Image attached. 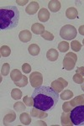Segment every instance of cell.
<instances>
[{
    "label": "cell",
    "instance_id": "cell-1",
    "mask_svg": "<svg viewBox=\"0 0 84 126\" xmlns=\"http://www.w3.org/2000/svg\"><path fill=\"white\" fill-rule=\"evenodd\" d=\"M59 97L58 93L51 87H36L32 94L34 108L43 112L52 110L58 103Z\"/></svg>",
    "mask_w": 84,
    "mask_h": 126
},
{
    "label": "cell",
    "instance_id": "cell-2",
    "mask_svg": "<svg viewBox=\"0 0 84 126\" xmlns=\"http://www.w3.org/2000/svg\"><path fill=\"white\" fill-rule=\"evenodd\" d=\"M19 11L15 6H4L0 9V29L9 30L19 24Z\"/></svg>",
    "mask_w": 84,
    "mask_h": 126
},
{
    "label": "cell",
    "instance_id": "cell-3",
    "mask_svg": "<svg viewBox=\"0 0 84 126\" xmlns=\"http://www.w3.org/2000/svg\"><path fill=\"white\" fill-rule=\"evenodd\" d=\"M70 119L74 125H84V105H79L71 109Z\"/></svg>",
    "mask_w": 84,
    "mask_h": 126
},
{
    "label": "cell",
    "instance_id": "cell-4",
    "mask_svg": "<svg viewBox=\"0 0 84 126\" xmlns=\"http://www.w3.org/2000/svg\"><path fill=\"white\" fill-rule=\"evenodd\" d=\"M77 34V30L73 25L67 24L64 25L60 30V36L62 39L67 40H71L76 38Z\"/></svg>",
    "mask_w": 84,
    "mask_h": 126
},
{
    "label": "cell",
    "instance_id": "cell-5",
    "mask_svg": "<svg viewBox=\"0 0 84 126\" xmlns=\"http://www.w3.org/2000/svg\"><path fill=\"white\" fill-rule=\"evenodd\" d=\"M77 56L74 53H67L63 61V67L67 71H71L74 68Z\"/></svg>",
    "mask_w": 84,
    "mask_h": 126
},
{
    "label": "cell",
    "instance_id": "cell-6",
    "mask_svg": "<svg viewBox=\"0 0 84 126\" xmlns=\"http://www.w3.org/2000/svg\"><path fill=\"white\" fill-rule=\"evenodd\" d=\"M30 85H31L33 87H34V88L40 87L43 83L42 74L38 72H32L30 77Z\"/></svg>",
    "mask_w": 84,
    "mask_h": 126
},
{
    "label": "cell",
    "instance_id": "cell-7",
    "mask_svg": "<svg viewBox=\"0 0 84 126\" xmlns=\"http://www.w3.org/2000/svg\"><path fill=\"white\" fill-rule=\"evenodd\" d=\"M39 8H40V5L37 2L35 1H32L29 3V5L26 7L25 9V12L30 15H33L34 14L37 13V11L39 10Z\"/></svg>",
    "mask_w": 84,
    "mask_h": 126
},
{
    "label": "cell",
    "instance_id": "cell-8",
    "mask_svg": "<svg viewBox=\"0 0 84 126\" xmlns=\"http://www.w3.org/2000/svg\"><path fill=\"white\" fill-rule=\"evenodd\" d=\"M67 85H68V83H67V81H65L64 79L61 78V83H60V80H59V79L56 81H54L51 84V87L54 88L57 93H60L62 91V89L64 88V87L67 86Z\"/></svg>",
    "mask_w": 84,
    "mask_h": 126
},
{
    "label": "cell",
    "instance_id": "cell-9",
    "mask_svg": "<svg viewBox=\"0 0 84 126\" xmlns=\"http://www.w3.org/2000/svg\"><path fill=\"white\" fill-rule=\"evenodd\" d=\"M19 38L20 40V41L24 42V43H26V42L30 41V40L32 39V34L30 30H22L20 31V33L19 34Z\"/></svg>",
    "mask_w": 84,
    "mask_h": 126
},
{
    "label": "cell",
    "instance_id": "cell-10",
    "mask_svg": "<svg viewBox=\"0 0 84 126\" xmlns=\"http://www.w3.org/2000/svg\"><path fill=\"white\" fill-rule=\"evenodd\" d=\"M38 19L40 22L48 21L49 19H50V12L45 8L40 9V11L38 13Z\"/></svg>",
    "mask_w": 84,
    "mask_h": 126
},
{
    "label": "cell",
    "instance_id": "cell-11",
    "mask_svg": "<svg viewBox=\"0 0 84 126\" xmlns=\"http://www.w3.org/2000/svg\"><path fill=\"white\" fill-rule=\"evenodd\" d=\"M48 8L53 13L58 12L61 9V3L57 0H51L48 3Z\"/></svg>",
    "mask_w": 84,
    "mask_h": 126
},
{
    "label": "cell",
    "instance_id": "cell-12",
    "mask_svg": "<svg viewBox=\"0 0 84 126\" xmlns=\"http://www.w3.org/2000/svg\"><path fill=\"white\" fill-rule=\"evenodd\" d=\"M66 16L67 17V19H74L76 18H77L78 16V12L77 9H76L74 7L68 8L66 11Z\"/></svg>",
    "mask_w": 84,
    "mask_h": 126
},
{
    "label": "cell",
    "instance_id": "cell-13",
    "mask_svg": "<svg viewBox=\"0 0 84 126\" xmlns=\"http://www.w3.org/2000/svg\"><path fill=\"white\" fill-rule=\"evenodd\" d=\"M58 56H59L58 51H57L56 49H53V48L50 49L46 53V57L49 61H50V62H55V61H56Z\"/></svg>",
    "mask_w": 84,
    "mask_h": 126
},
{
    "label": "cell",
    "instance_id": "cell-14",
    "mask_svg": "<svg viewBox=\"0 0 84 126\" xmlns=\"http://www.w3.org/2000/svg\"><path fill=\"white\" fill-rule=\"evenodd\" d=\"M31 30L33 33L36 34H42L46 30H45L44 25L41 24H38L35 23L31 26Z\"/></svg>",
    "mask_w": 84,
    "mask_h": 126
},
{
    "label": "cell",
    "instance_id": "cell-15",
    "mask_svg": "<svg viewBox=\"0 0 84 126\" xmlns=\"http://www.w3.org/2000/svg\"><path fill=\"white\" fill-rule=\"evenodd\" d=\"M10 78H11V79L14 82H17L21 80L22 78H23V75H22L20 71H19L18 69H14V70H13L10 72Z\"/></svg>",
    "mask_w": 84,
    "mask_h": 126
},
{
    "label": "cell",
    "instance_id": "cell-16",
    "mask_svg": "<svg viewBox=\"0 0 84 126\" xmlns=\"http://www.w3.org/2000/svg\"><path fill=\"white\" fill-rule=\"evenodd\" d=\"M20 122L23 124L24 125H29L31 123V117L28 113H23L20 114L19 116Z\"/></svg>",
    "mask_w": 84,
    "mask_h": 126
},
{
    "label": "cell",
    "instance_id": "cell-17",
    "mask_svg": "<svg viewBox=\"0 0 84 126\" xmlns=\"http://www.w3.org/2000/svg\"><path fill=\"white\" fill-rule=\"evenodd\" d=\"M28 50H29V53H30L31 56H35L39 55L40 51V46L36 44H31L28 48Z\"/></svg>",
    "mask_w": 84,
    "mask_h": 126
},
{
    "label": "cell",
    "instance_id": "cell-18",
    "mask_svg": "<svg viewBox=\"0 0 84 126\" xmlns=\"http://www.w3.org/2000/svg\"><path fill=\"white\" fill-rule=\"evenodd\" d=\"M60 97L62 100H68V99H71L73 97V93L71 90H65L64 92L61 93Z\"/></svg>",
    "mask_w": 84,
    "mask_h": 126
},
{
    "label": "cell",
    "instance_id": "cell-19",
    "mask_svg": "<svg viewBox=\"0 0 84 126\" xmlns=\"http://www.w3.org/2000/svg\"><path fill=\"white\" fill-rule=\"evenodd\" d=\"M11 97L15 100H19L22 97V92L19 88H14L11 92Z\"/></svg>",
    "mask_w": 84,
    "mask_h": 126
},
{
    "label": "cell",
    "instance_id": "cell-20",
    "mask_svg": "<svg viewBox=\"0 0 84 126\" xmlns=\"http://www.w3.org/2000/svg\"><path fill=\"white\" fill-rule=\"evenodd\" d=\"M58 50L61 52H67L69 50V44L67 41H61L58 45Z\"/></svg>",
    "mask_w": 84,
    "mask_h": 126
},
{
    "label": "cell",
    "instance_id": "cell-21",
    "mask_svg": "<svg viewBox=\"0 0 84 126\" xmlns=\"http://www.w3.org/2000/svg\"><path fill=\"white\" fill-rule=\"evenodd\" d=\"M0 50H1V56L3 57H8L10 55V53H11V50L7 46H3L1 49H0Z\"/></svg>",
    "mask_w": 84,
    "mask_h": 126
},
{
    "label": "cell",
    "instance_id": "cell-22",
    "mask_svg": "<svg viewBox=\"0 0 84 126\" xmlns=\"http://www.w3.org/2000/svg\"><path fill=\"white\" fill-rule=\"evenodd\" d=\"M14 109L16 112H22L24 110H25V105H24V103L22 102H17L16 103H14Z\"/></svg>",
    "mask_w": 84,
    "mask_h": 126
},
{
    "label": "cell",
    "instance_id": "cell-23",
    "mask_svg": "<svg viewBox=\"0 0 84 126\" xmlns=\"http://www.w3.org/2000/svg\"><path fill=\"white\" fill-rule=\"evenodd\" d=\"M71 48L74 51H79L82 48V45L80 44L78 40H72L71 42Z\"/></svg>",
    "mask_w": 84,
    "mask_h": 126
},
{
    "label": "cell",
    "instance_id": "cell-24",
    "mask_svg": "<svg viewBox=\"0 0 84 126\" xmlns=\"http://www.w3.org/2000/svg\"><path fill=\"white\" fill-rule=\"evenodd\" d=\"M9 70H10V66L9 63H4L2 66L1 69V73L3 76H7L9 73Z\"/></svg>",
    "mask_w": 84,
    "mask_h": 126
},
{
    "label": "cell",
    "instance_id": "cell-25",
    "mask_svg": "<svg viewBox=\"0 0 84 126\" xmlns=\"http://www.w3.org/2000/svg\"><path fill=\"white\" fill-rule=\"evenodd\" d=\"M14 84L19 87H24L28 84V79L25 76H23V78H22V79L19 81V82H14Z\"/></svg>",
    "mask_w": 84,
    "mask_h": 126
},
{
    "label": "cell",
    "instance_id": "cell-26",
    "mask_svg": "<svg viewBox=\"0 0 84 126\" xmlns=\"http://www.w3.org/2000/svg\"><path fill=\"white\" fill-rule=\"evenodd\" d=\"M73 81L76 83H78V84H81L84 82V79L83 78V76L82 75H79V73H76L75 76L73 77Z\"/></svg>",
    "mask_w": 84,
    "mask_h": 126
},
{
    "label": "cell",
    "instance_id": "cell-27",
    "mask_svg": "<svg viewBox=\"0 0 84 126\" xmlns=\"http://www.w3.org/2000/svg\"><path fill=\"white\" fill-rule=\"evenodd\" d=\"M42 38L46 40H53L54 39V36H53V34L51 33H50V32L48 31H45L44 33L41 34Z\"/></svg>",
    "mask_w": 84,
    "mask_h": 126
},
{
    "label": "cell",
    "instance_id": "cell-28",
    "mask_svg": "<svg viewBox=\"0 0 84 126\" xmlns=\"http://www.w3.org/2000/svg\"><path fill=\"white\" fill-rule=\"evenodd\" d=\"M24 103L29 107L34 106V100H33V98L32 97H29L28 96L24 97Z\"/></svg>",
    "mask_w": 84,
    "mask_h": 126
},
{
    "label": "cell",
    "instance_id": "cell-29",
    "mask_svg": "<svg viewBox=\"0 0 84 126\" xmlns=\"http://www.w3.org/2000/svg\"><path fill=\"white\" fill-rule=\"evenodd\" d=\"M22 70H23L24 73H30V71H31V66H30V64H28V63H24V64L22 66Z\"/></svg>",
    "mask_w": 84,
    "mask_h": 126
},
{
    "label": "cell",
    "instance_id": "cell-30",
    "mask_svg": "<svg viewBox=\"0 0 84 126\" xmlns=\"http://www.w3.org/2000/svg\"><path fill=\"white\" fill-rule=\"evenodd\" d=\"M78 31H79V33L82 34V35H84V24H83V25L80 26L79 29H78Z\"/></svg>",
    "mask_w": 84,
    "mask_h": 126
},
{
    "label": "cell",
    "instance_id": "cell-31",
    "mask_svg": "<svg viewBox=\"0 0 84 126\" xmlns=\"http://www.w3.org/2000/svg\"><path fill=\"white\" fill-rule=\"evenodd\" d=\"M77 72L79 73V72H82V76L84 75V67H80L78 68V70H77Z\"/></svg>",
    "mask_w": 84,
    "mask_h": 126
},
{
    "label": "cell",
    "instance_id": "cell-32",
    "mask_svg": "<svg viewBox=\"0 0 84 126\" xmlns=\"http://www.w3.org/2000/svg\"><path fill=\"white\" fill-rule=\"evenodd\" d=\"M16 3H18L19 5H24L28 3V1H24V2H19V1H16Z\"/></svg>",
    "mask_w": 84,
    "mask_h": 126
},
{
    "label": "cell",
    "instance_id": "cell-33",
    "mask_svg": "<svg viewBox=\"0 0 84 126\" xmlns=\"http://www.w3.org/2000/svg\"><path fill=\"white\" fill-rule=\"evenodd\" d=\"M83 44H84V39H83Z\"/></svg>",
    "mask_w": 84,
    "mask_h": 126
}]
</instances>
